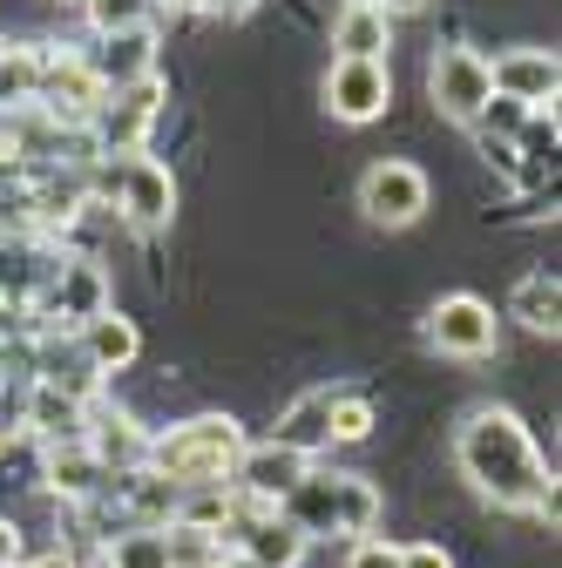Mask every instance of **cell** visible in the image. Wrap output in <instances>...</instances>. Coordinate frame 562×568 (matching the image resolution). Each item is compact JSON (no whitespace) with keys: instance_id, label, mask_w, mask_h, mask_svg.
Listing matches in <instances>:
<instances>
[{"instance_id":"cell-31","label":"cell","mask_w":562,"mask_h":568,"mask_svg":"<svg viewBox=\"0 0 562 568\" xmlns=\"http://www.w3.org/2000/svg\"><path fill=\"white\" fill-rule=\"evenodd\" d=\"M218 568H251V561H244L238 548H224V555H218Z\"/></svg>"},{"instance_id":"cell-34","label":"cell","mask_w":562,"mask_h":568,"mask_svg":"<svg viewBox=\"0 0 562 568\" xmlns=\"http://www.w3.org/2000/svg\"><path fill=\"white\" fill-rule=\"evenodd\" d=\"M48 8H82V0H48Z\"/></svg>"},{"instance_id":"cell-8","label":"cell","mask_w":562,"mask_h":568,"mask_svg":"<svg viewBox=\"0 0 562 568\" xmlns=\"http://www.w3.org/2000/svg\"><path fill=\"white\" fill-rule=\"evenodd\" d=\"M319 102L332 122L367 129L393 109V61H332L319 75Z\"/></svg>"},{"instance_id":"cell-6","label":"cell","mask_w":562,"mask_h":568,"mask_svg":"<svg viewBox=\"0 0 562 568\" xmlns=\"http://www.w3.org/2000/svg\"><path fill=\"white\" fill-rule=\"evenodd\" d=\"M428 352H441V359H495L502 352V318L488 298L474 292H448L428 305Z\"/></svg>"},{"instance_id":"cell-10","label":"cell","mask_w":562,"mask_h":568,"mask_svg":"<svg viewBox=\"0 0 562 568\" xmlns=\"http://www.w3.org/2000/svg\"><path fill=\"white\" fill-rule=\"evenodd\" d=\"M305 474H312L305 454L278 447V440H244V454H238V467H231V494H238L244 508L278 515V508H285V494H292Z\"/></svg>"},{"instance_id":"cell-13","label":"cell","mask_w":562,"mask_h":568,"mask_svg":"<svg viewBox=\"0 0 562 568\" xmlns=\"http://www.w3.org/2000/svg\"><path fill=\"white\" fill-rule=\"evenodd\" d=\"M41 494H48V501H61V508H89V501H102V494H109V474H102V460L82 440H68V447H48L41 454Z\"/></svg>"},{"instance_id":"cell-27","label":"cell","mask_w":562,"mask_h":568,"mask_svg":"<svg viewBox=\"0 0 562 568\" xmlns=\"http://www.w3.org/2000/svg\"><path fill=\"white\" fill-rule=\"evenodd\" d=\"M157 14H218V0H157Z\"/></svg>"},{"instance_id":"cell-16","label":"cell","mask_w":562,"mask_h":568,"mask_svg":"<svg viewBox=\"0 0 562 568\" xmlns=\"http://www.w3.org/2000/svg\"><path fill=\"white\" fill-rule=\"evenodd\" d=\"M68 338H76V352H82V359L109 379V373H129L136 359H143V332H136V318L129 312H102V318H89V325H76V332H68Z\"/></svg>"},{"instance_id":"cell-32","label":"cell","mask_w":562,"mask_h":568,"mask_svg":"<svg viewBox=\"0 0 562 568\" xmlns=\"http://www.w3.org/2000/svg\"><path fill=\"white\" fill-rule=\"evenodd\" d=\"M0 434H8V379H0Z\"/></svg>"},{"instance_id":"cell-14","label":"cell","mask_w":562,"mask_h":568,"mask_svg":"<svg viewBox=\"0 0 562 568\" xmlns=\"http://www.w3.org/2000/svg\"><path fill=\"white\" fill-rule=\"evenodd\" d=\"M393 14L373 0H339L332 14V61H387L393 54Z\"/></svg>"},{"instance_id":"cell-24","label":"cell","mask_w":562,"mask_h":568,"mask_svg":"<svg viewBox=\"0 0 562 568\" xmlns=\"http://www.w3.org/2000/svg\"><path fill=\"white\" fill-rule=\"evenodd\" d=\"M345 568H400V541H387V535H360L353 548H345Z\"/></svg>"},{"instance_id":"cell-2","label":"cell","mask_w":562,"mask_h":568,"mask_svg":"<svg viewBox=\"0 0 562 568\" xmlns=\"http://www.w3.org/2000/svg\"><path fill=\"white\" fill-rule=\"evenodd\" d=\"M285 515L305 541H360L380 528L387 501H380V487L373 474H332V467H312L292 494H285Z\"/></svg>"},{"instance_id":"cell-26","label":"cell","mask_w":562,"mask_h":568,"mask_svg":"<svg viewBox=\"0 0 562 568\" xmlns=\"http://www.w3.org/2000/svg\"><path fill=\"white\" fill-rule=\"evenodd\" d=\"M21 535H28V528H21L14 515H0V568H21V561H28V555H21Z\"/></svg>"},{"instance_id":"cell-7","label":"cell","mask_w":562,"mask_h":568,"mask_svg":"<svg viewBox=\"0 0 562 568\" xmlns=\"http://www.w3.org/2000/svg\"><path fill=\"white\" fill-rule=\"evenodd\" d=\"M488 95H495V82H488V54L481 48H468V41L434 48V61H428V102H434L441 122L474 129V115L488 109Z\"/></svg>"},{"instance_id":"cell-17","label":"cell","mask_w":562,"mask_h":568,"mask_svg":"<svg viewBox=\"0 0 562 568\" xmlns=\"http://www.w3.org/2000/svg\"><path fill=\"white\" fill-rule=\"evenodd\" d=\"M231 535H238V555H244L251 568H299L305 548H312L285 515H264V508H244Z\"/></svg>"},{"instance_id":"cell-22","label":"cell","mask_w":562,"mask_h":568,"mask_svg":"<svg viewBox=\"0 0 562 568\" xmlns=\"http://www.w3.org/2000/svg\"><path fill=\"white\" fill-rule=\"evenodd\" d=\"M82 21L89 34H136V28H157V0H82Z\"/></svg>"},{"instance_id":"cell-19","label":"cell","mask_w":562,"mask_h":568,"mask_svg":"<svg viewBox=\"0 0 562 568\" xmlns=\"http://www.w3.org/2000/svg\"><path fill=\"white\" fill-rule=\"evenodd\" d=\"M555 312H562V284L555 271H522L515 292H509V318L535 338H555Z\"/></svg>"},{"instance_id":"cell-18","label":"cell","mask_w":562,"mask_h":568,"mask_svg":"<svg viewBox=\"0 0 562 568\" xmlns=\"http://www.w3.org/2000/svg\"><path fill=\"white\" fill-rule=\"evenodd\" d=\"M325 406H332V386H312V393H299L285 413H278V447H292V454H305V460H319L325 454Z\"/></svg>"},{"instance_id":"cell-20","label":"cell","mask_w":562,"mask_h":568,"mask_svg":"<svg viewBox=\"0 0 562 568\" xmlns=\"http://www.w3.org/2000/svg\"><path fill=\"white\" fill-rule=\"evenodd\" d=\"M373 426H380V413H373L367 393L332 386V406H325V447H360V440H373Z\"/></svg>"},{"instance_id":"cell-33","label":"cell","mask_w":562,"mask_h":568,"mask_svg":"<svg viewBox=\"0 0 562 568\" xmlns=\"http://www.w3.org/2000/svg\"><path fill=\"white\" fill-rule=\"evenodd\" d=\"M76 568H109V561H102V555H82V561H76Z\"/></svg>"},{"instance_id":"cell-15","label":"cell","mask_w":562,"mask_h":568,"mask_svg":"<svg viewBox=\"0 0 562 568\" xmlns=\"http://www.w3.org/2000/svg\"><path fill=\"white\" fill-rule=\"evenodd\" d=\"M82 61L96 68V82H102V89H129V82L163 75V68H157V28H136V34H102L96 48H82Z\"/></svg>"},{"instance_id":"cell-4","label":"cell","mask_w":562,"mask_h":568,"mask_svg":"<svg viewBox=\"0 0 562 568\" xmlns=\"http://www.w3.org/2000/svg\"><path fill=\"white\" fill-rule=\"evenodd\" d=\"M434 210V176L420 170L413 156H380L360 176V217L373 231H413Z\"/></svg>"},{"instance_id":"cell-25","label":"cell","mask_w":562,"mask_h":568,"mask_svg":"<svg viewBox=\"0 0 562 568\" xmlns=\"http://www.w3.org/2000/svg\"><path fill=\"white\" fill-rule=\"evenodd\" d=\"M400 568H454V555L441 541H407L400 548Z\"/></svg>"},{"instance_id":"cell-21","label":"cell","mask_w":562,"mask_h":568,"mask_svg":"<svg viewBox=\"0 0 562 568\" xmlns=\"http://www.w3.org/2000/svg\"><path fill=\"white\" fill-rule=\"evenodd\" d=\"M109 568H170V535L163 528H116L102 541Z\"/></svg>"},{"instance_id":"cell-3","label":"cell","mask_w":562,"mask_h":568,"mask_svg":"<svg viewBox=\"0 0 562 568\" xmlns=\"http://www.w3.org/2000/svg\"><path fill=\"white\" fill-rule=\"evenodd\" d=\"M238 454H244V426L231 413H197V419H177L170 434H150V474L170 480L177 494L231 487Z\"/></svg>"},{"instance_id":"cell-28","label":"cell","mask_w":562,"mask_h":568,"mask_svg":"<svg viewBox=\"0 0 562 568\" xmlns=\"http://www.w3.org/2000/svg\"><path fill=\"white\" fill-rule=\"evenodd\" d=\"M373 8H387V14L400 21V14H420V8H434V0H373Z\"/></svg>"},{"instance_id":"cell-30","label":"cell","mask_w":562,"mask_h":568,"mask_svg":"<svg viewBox=\"0 0 562 568\" xmlns=\"http://www.w3.org/2000/svg\"><path fill=\"white\" fill-rule=\"evenodd\" d=\"M251 8H264V0H218V14H251Z\"/></svg>"},{"instance_id":"cell-23","label":"cell","mask_w":562,"mask_h":568,"mask_svg":"<svg viewBox=\"0 0 562 568\" xmlns=\"http://www.w3.org/2000/svg\"><path fill=\"white\" fill-rule=\"evenodd\" d=\"M163 535H170V568H218V555H224V535H203L183 521H170Z\"/></svg>"},{"instance_id":"cell-29","label":"cell","mask_w":562,"mask_h":568,"mask_svg":"<svg viewBox=\"0 0 562 568\" xmlns=\"http://www.w3.org/2000/svg\"><path fill=\"white\" fill-rule=\"evenodd\" d=\"M21 568H76V555H61V548H48V555H34V561H21Z\"/></svg>"},{"instance_id":"cell-11","label":"cell","mask_w":562,"mask_h":568,"mask_svg":"<svg viewBox=\"0 0 562 568\" xmlns=\"http://www.w3.org/2000/svg\"><path fill=\"white\" fill-rule=\"evenodd\" d=\"M488 82H495V95L522 102L529 115H549L555 109V89H562V61L542 41H515V48H502L495 61H488Z\"/></svg>"},{"instance_id":"cell-9","label":"cell","mask_w":562,"mask_h":568,"mask_svg":"<svg viewBox=\"0 0 562 568\" xmlns=\"http://www.w3.org/2000/svg\"><path fill=\"white\" fill-rule=\"evenodd\" d=\"M116 217L129 231H170L177 224V170L163 156H122L116 163Z\"/></svg>"},{"instance_id":"cell-1","label":"cell","mask_w":562,"mask_h":568,"mask_svg":"<svg viewBox=\"0 0 562 568\" xmlns=\"http://www.w3.org/2000/svg\"><path fill=\"white\" fill-rule=\"evenodd\" d=\"M454 467H461V480L481 494L488 508L555 521V480H549V460H542L535 434L522 426V413H509V406L461 413V426H454Z\"/></svg>"},{"instance_id":"cell-5","label":"cell","mask_w":562,"mask_h":568,"mask_svg":"<svg viewBox=\"0 0 562 568\" xmlns=\"http://www.w3.org/2000/svg\"><path fill=\"white\" fill-rule=\"evenodd\" d=\"M157 122H163V75L109 89L102 109H96V122H89V142H96V156H109V163L116 156H143V142H150Z\"/></svg>"},{"instance_id":"cell-35","label":"cell","mask_w":562,"mask_h":568,"mask_svg":"<svg viewBox=\"0 0 562 568\" xmlns=\"http://www.w3.org/2000/svg\"><path fill=\"white\" fill-rule=\"evenodd\" d=\"M0 318H8V298H0Z\"/></svg>"},{"instance_id":"cell-12","label":"cell","mask_w":562,"mask_h":568,"mask_svg":"<svg viewBox=\"0 0 562 568\" xmlns=\"http://www.w3.org/2000/svg\"><path fill=\"white\" fill-rule=\"evenodd\" d=\"M82 447L102 460L109 480H129V474L150 467V426H136L129 413H109V406L96 399V406H89V426H82Z\"/></svg>"}]
</instances>
